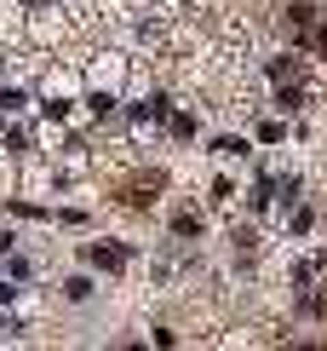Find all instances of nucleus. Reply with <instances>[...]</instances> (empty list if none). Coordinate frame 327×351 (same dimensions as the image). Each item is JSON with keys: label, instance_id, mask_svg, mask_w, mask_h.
Returning a JSON list of instances; mask_svg holds the SVG:
<instances>
[{"label": "nucleus", "instance_id": "7ed1b4c3", "mask_svg": "<svg viewBox=\"0 0 327 351\" xmlns=\"http://www.w3.org/2000/svg\"><path fill=\"white\" fill-rule=\"evenodd\" d=\"M316 317H327V294H322V300H316Z\"/></svg>", "mask_w": 327, "mask_h": 351}, {"label": "nucleus", "instance_id": "f257e3e1", "mask_svg": "<svg viewBox=\"0 0 327 351\" xmlns=\"http://www.w3.org/2000/svg\"><path fill=\"white\" fill-rule=\"evenodd\" d=\"M86 259H92V265H103V271H115V265L127 259V247H121V242H98V247H92Z\"/></svg>", "mask_w": 327, "mask_h": 351}, {"label": "nucleus", "instance_id": "f03ea898", "mask_svg": "<svg viewBox=\"0 0 327 351\" xmlns=\"http://www.w3.org/2000/svg\"><path fill=\"white\" fill-rule=\"evenodd\" d=\"M299 40H304V47H310V52H316V58H327V29H304V35H299Z\"/></svg>", "mask_w": 327, "mask_h": 351}]
</instances>
